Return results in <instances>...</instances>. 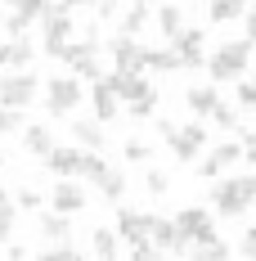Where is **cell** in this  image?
<instances>
[{
  "instance_id": "cell-1",
  "label": "cell",
  "mask_w": 256,
  "mask_h": 261,
  "mask_svg": "<svg viewBox=\"0 0 256 261\" xmlns=\"http://www.w3.org/2000/svg\"><path fill=\"white\" fill-rule=\"evenodd\" d=\"M247 59H252V41H247V36H243V41H225L220 50L207 59V72H211L216 86H225V81H238V77H243Z\"/></svg>"
},
{
  "instance_id": "cell-2",
  "label": "cell",
  "mask_w": 256,
  "mask_h": 261,
  "mask_svg": "<svg viewBox=\"0 0 256 261\" xmlns=\"http://www.w3.org/2000/svg\"><path fill=\"white\" fill-rule=\"evenodd\" d=\"M68 68H72V77H86V81H99V41H68L63 54H59Z\"/></svg>"
},
{
  "instance_id": "cell-3",
  "label": "cell",
  "mask_w": 256,
  "mask_h": 261,
  "mask_svg": "<svg viewBox=\"0 0 256 261\" xmlns=\"http://www.w3.org/2000/svg\"><path fill=\"white\" fill-rule=\"evenodd\" d=\"M81 95H86V90H81L77 77H54L50 86H45V113H50V117H68V113L81 104Z\"/></svg>"
},
{
  "instance_id": "cell-4",
  "label": "cell",
  "mask_w": 256,
  "mask_h": 261,
  "mask_svg": "<svg viewBox=\"0 0 256 261\" xmlns=\"http://www.w3.org/2000/svg\"><path fill=\"white\" fill-rule=\"evenodd\" d=\"M41 27H45V54L59 59L63 45L72 41V18H68V9H63V5H50V9L41 14Z\"/></svg>"
},
{
  "instance_id": "cell-5",
  "label": "cell",
  "mask_w": 256,
  "mask_h": 261,
  "mask_svg": "<svg viewBox=\"0 0 256 261\" xmlns=\"http://www.w3.org/2000/svg\"><path fill=\"white\" fill-rule=\"evenodd\" d=\"M36 99V77L32 72H9L0 77V104L5 108H27Z\"/></svg>"
},
{
  "instance_id": "cell-6",
  "label": "cell",
  "mask_w": 256,
  "mask_h": 261,
  "mask_svg": "<svg viewBox=\"0 0 256 261\" xmlns=\"http://www.w3.org/2000/svg\"><path fill=\"white\" fill-rule=\"evenodd\" d=\"M108 54H112V63H117V72H144V45L135 41V36H112L108 41Z\"/></svg>"
},
{
  "instance_id": "cell-7",
  "label": "cell",
  "mask_w": 256,
  "mask_h": 261,
  "mask_svg": "<svg viewBox=\"0 0 256 261\" xmlns=\"http://www.w3.org/2000/svg\"><path fill=\"white\" fill-rule=\"evenodd\" d=\"M103 81H108V90H112L117 99H126V104L144 99V95H157L153 81L144 77V72H112V77H103Z\"/></svg>"
},
{
  "instance_id": "cell-8",
  "label": "cell",
  "mask_w": 256,
  "mask_h": 261,
  "mask_svg": "<svg viewBox=\"0 0 256 261\" xmlns=\"http://www.w3.org/2000/svg\"><path fill=\"white\" fill-rule=\"evenodd\" d=\"M166 144L176 149L180 162H193V158L203 153V144H207V126H203V122H193V126H176Z\"/></svg>"
},
{
  "instance_id": "cell-9",
  "label": "cell",
  "mask_w": 256,
  "mask_h": 261,
  "mask_svg": "<svg viewBox=\"0 0 256 261\" xmlns=\"http://www.w3.org/2000/svg\"><path fill=\"white\" fill-rule=\"evenodd\" d=\"M176 230L184 234V243H203V239L216 234V225H211V212H203V207H184V212L176 216Z\"/></svg>"
},
{
  "instance_id": "cell-10",
  "label": "cell",
  "mask_w": 256,
  "mask_h": 261,
  "mask_svg": "<svg viewBox=\"0 0 256 261\" xmlns=\"http://www.w3.org/2000/svg\"><path fill=\"white\" fill-rule=\"evenodd\" d=\"M171 50H176L180 68H203L207 54H203V32L198 27H180V36L171 41Z\"/></svg>"
},
{
  "instance_id": "cell-11",
  "label": "cell",
  "mask_w": 256,
  "mask_h": 261,
  "mask_svg": "<svg viewBox=\"0 0 256 261\" xmlns=\"http://www.w3.org/2000/svg\"><path fill=\"white\" fill-rule=\"evenodd\" d=\"M149 239H153L157 252H171V257H184V252H189V243H184V234L176 230V221H162V216H153Z\"/></svg>"
},
{
  "instance_id": "cell-12",
  "label": "cell",
  "mask_w": 256,
  "mask_h": 261,
  "mask_svg": "<svg viewBox=\"0 0 256 261\" xmlns=\"http://www.w3.org/2000/svg\"><path fill=\"white\" fill-rule=\"evenodd\" d=\"M50 203H54V212L72 216V212H81L90 198H86V189H81L72 176H59V185H54V194H50Z\"/></svg>"
},
{
  "instance_id": "cell-13",
  "label": "cell",
  "mask_w": 256,
  "mask_h": 261,
  "mask_svg": "<svg viewBox=\"0 0 256 261\" xmlns=\"http://www.w3.org/2000/svg\"><path fill=\"white\" fill-rule=\"evenodd\" d=\"M211 207L220 216H243L247 212V198L238 194V180H216L211 185Z\"/></svg>"
},
{
  "instance_id": "cell-14",
  "label": "cell",
  "mask_w": 256,
  "mask_h": 261,
  "mask_svg": "<svg viewBox=\"0 0 256 261\" xmlns=\"http://www.w3.org/2000/svg\"><path fill=\"white\" fill-rule=\"evenodd\" d=\"M45 9H50L45 0H18V5H14V14L5 18V32H9V36H23L32 23H41V14H45Z\"/></svg>"
},
{
  "instance_id": "cell-15",
  "label": "cell",
  "mask_w": 256,
  "mask_h": 261,
  "mask_svg": "<svg viewBox=\"0 0 256 261\" xmlns=\"http://www.w3.org/2000/svg\"><path fill=\"white\" fill-rule=\"evenodd\" d=\"M149 225H153L149 212H135V207H122V212H117V239H126V243L149 239Z\"/></svg>"
},
{
  "instance_id": "cell-16",
  "label": "cell",
  "mask_w": 256,
  "mask_h": 261,
  "mask_svg": "<svg viewBox=\"0 0 256 261\" xmlns=\"http://www.w3.org/2000/svg\"><path fill=\"white\" fill-rule=\"evenodd\" d=\"M230 162H243V144H238V140L220 144V149H211V153H207V162H198V176H220Z\"/></svg>"
},
{
  "instance_id": "cell-17",
  "label": "cell",
  "mask_w": 256,
  "mask_h": 261,
  "mask_svg": "<svg viewBox=\"0 0 256 261\" xmlns=\"http://www.w3.org/2000/svg\"><path fill=\"white\" fill-rule=\"evenodd\" d=\"M45 167H50L54 176H77V167H81V149H63V144H54L50 153H45Z\"/></svg>"
},
{
  "instance_id": "cell-18",
  "label": "cell",
  "mask_w": 256,
  "mask_h": 261,
  "mask_svg": "<svg viewBox=\"0 0 256 261\" xmlns=\"http://www.w3.org/2000/svg\"><path fill=\"white\" fill-rule=\"evenodd\" d=\"M90 104H95V117H99V122H112V117H117V104H122V99H117V95H112V90H108V81H95V90H90Z\"/></svg>"
},
{
  "instance_id": "cell-19",
  "label": "cell",
  "mask_w": 256,
  "mask_h": 261,
  "mask_svg": "<svg viewBox=\"0 0 256 261\" xmlns=\"http://www.w3.org/2000/svg\"><path fill=\"white\" fill-rule=\"evenodd\" d=\"M23 149L32 158H45L54 149V130L50 126H23Z\"/></svg>"
},
{
  "instance_id": "cell-20",
  "label": "cell",
  "mask_w": 256,
  "mask_h": 261,
  "mask_svg": "<svg viewBox=\"0 0 256 261\" xmlns=\"http://www.w3.org/2000/svg\"><path fill=\"white\" fill-rule=\"evenodd\" d=\"M149 23H153V14H149V5H139V0H135V5H130L126 14L117 18V27H122V36H139V32H144Z\"/></svg>"
},
{
  "instance_id": "cell-21",
  "label": "cell",
  "mask_w": 256,
  "mask_h": 261,
  "mask_svg": "<svg viewBox=\"0 0 256 261\" xmlns=\"http://www.w3.org/2000/svg\"><path fill=\"white\" fill-rule=\"evenodd\" d=\"M216 99H220V95H216L211 86H189V90H184V104H189L193 117H207V113L216 108Z\"/></svg>"
},
{
  "instance_id": "cell-22",
  "label": "cell",
  "mask_w": 256,
  "mask_h": 261,
  "mask_svg": "<svg viewBox=\"0 0 256 261\" xmlns=\"http://www.w3.org/2000/svg\"><path fill=\"white\" fill-rule=\"evenodd\" d=\"M90 252L99 261H112L117 252H122V239H117V230H90Z\"/></svg>"
},
{
  "instance_id": "cell-23",
  "label": "cell",
  "mask_w": 256,
  "mask_h": 261,
  "mask_svg": "<svg viewBox=\"0 0 256 261\" xmlns=\"http://www.w3.org/2000/svg\"><path fill=\"white\" fill-rule=\"evenodd\" d=\"M72 140H77L81 149H103L108 144V135H103L99 122H72Z\"/></svg>"
},
{
  "instance_id": "cell-24",
  "label": "cell",
  "mask_w": 256,
  "mask_h": 261,
  "mask_svg": "<svg viewBox=\"0 0 256 261\" xmlns=\"http://www.w3.org/2000/svg\"><path fill=\"white\" fill-rule=\"evenodd\" d=\"M184 257H198V261H225L230 257V243H220V239L211 234V239H203V243H189V252Z\"/></svg>"
},
{
  "instance_id": "cell-25",
  "label": "cell",
  "mask_w": 256,
  "mask_h": 261,
  "mask_svg": "<svg viewBox=\"0 0 256 261\" xmlns=\"http://www.w3.org/2000/svg\"><path fill=\"white\" fill-rule=\"evenodd\" d=\"M153 23L162 27V36H166V41H176V36H180V27H184V14H180V5H162Z\"/></svg>"
},
{
  "instance_id": "cell-26",
  "label": "cell",
  "mask_w": 256,
  "mask_h": 261,
  "mask_svg": "<svg viewBox=\"0 0 256 261\" xmlns=\"http://www.w3.org/2000/svg\"><path fill=\"white\" fill-rule=\"evenodd\" d=\"M41 234L50 239H68L72 234V221H68V216H63V212H45V216H41Z\"/></svg>"
},
{
  "instance_id": "cell-27",
  "label": "cell",
  "mask_w": 256,
  "mask_h": 261,
  "mask_svg": "<svg viewBox=\"0 0 256 261\" xmlns=\"http://www.w3.org/2000/svg\"><path fill=\"white\" fill-rule=\"evenodd\" d=\"M180 59L176 50H144V72H176Z\"/></svg>"
},
{
  "instance_id": "cell-28",
  "label": "cell",
  "mask_w": 256,
  "mask_h": 261,
  "mask_svg": "<svg viewBox=\"0 0 256 261\" xmlns=\"http://www.w3.org/2000/svg\"><path fill=\"white\" fill-rule=\"evenodd\" d=\"M32 41H23V36H14V41H5V63H14V68H27L32 63Z\"/></svg>"
},
{
  "instance_id": "cell-29",
  "label": "cell",
  "mask_w": 256,
  "mask_h": 261,
  "mask_svg": "<svg viewBox=\"0 0 256 261\" xmlns=\"http://www.w3.org/2000/svg\"><path fill=\"white\" fill-rule=\"evenodd\" d=\"M243 9H247V0H211V23H230V18H243Z\"/></svg>"
},
{
  "instance_id": "cell-30",
  "label": "cell",
  "mask_w": 256,
  "mask_h": 261,
  "mask_svg": "<svg viewBox=\"0 0 256 261\" xmlns=\"http://www.w3.org/2000/svg\"><path fill=\"white\" fill-rule=\"evenodd\" d=\"M95 185L103 189V198H112V203H117V198L126 194V176H122V171H112V167H108V171H103V176H99Z\"/></svg>"
},
{
  "instance_id": "cell-31",
  "label": "cell",
  "mask_w": 256,
  "mask_h": 261,
  "mask_svg": "<svg viewBox=\"0 0 256 261\" xmlns=\"http://www.w3.org/2000/svg\"><path fill=\"white\" fill-rule=\"evenodd\" d=\"M9 234H14V203H9V194L0 189V248L9 243Z\"/></svg>"
},
{
  "instance_id": "cell-32",
  "label": "cell",
  "mask_w": 256,
  "mask_h": 261,
  "mask_svg": "<svg viewBox=\"0 0 256 261\" xmlns=\"http://www.w3.org/2000/svg\"><path fill=\"white\" fill-rule=\"evenodd\" d=\"M207 117H211V122H216L220 130H238V113H234L230 104H220V99H216V108H211Z\"/></svg>"
},
{
  "instance_id": "cell-33",
  "label": "cell",
  "mask_w": 256,
  "mask_h": 261,
  "mask_svg": "<svg viewBox=\"0 0 256 261\" xmlns=\"http://www.w3.org/2000/svg\"><path fill=\"white\" fill-rule=\"evenodd\" d=\"M77 257H81V252L68 243V239H54L50 248H45V261H77Z\"/></svg>"
},
{
  "instance_id": "cell-34",
  "label": "cell",
  "mask_w": 256,
  "mask_h": 261,
  "mask_svg": "<svg viewBox=\"0 0 256 261\" xmlns=\"http://www.w3.org/2000/svg\"><path fill=\"white\" fill-rule=\"evenodd\" d=\"M238 104L256 108V77H238Z\"/></svg>"
},
{
  "instance_id": "cell-35",
  "label": "cell",
  "mask_w": 256,
  "mask_h": 261,
  "mask_svg": "<svg viewBox=\"0 0 256 261\" xmlns=\"http://www.w3.org/2000/svg\"><path fill=\"white\" fill-rule=\"evenodd\" d=\"M18 113H23V108H5V104H0V135L23 126V117H18Z\"/></svg>"
},
{
  "instance_id": "cell-36",
  "label": "cell",
  "mask_w": 256,
  "mask_h": 261,
  "mask_svg": "<svg viewBox=\"0 0 256 261\" xmlns=\"http://www.w3.org/2000/svg\"><path fill=\"white\" fill-rule=\"evenodd\" d=\"M126 158H130V162H149V158H153V149H149L144 140H126Z\"/></svg>"
},
{
  "instance_id": "cell-37",
  "label": "cell",
  "mask_w": 256,
  "mask_h": 261,
  "mask_svg": "<svg viewBox=\"0 0 256 261\" xmlns=\"http://www.w3.org/2000/svg\"><path fill=\"white\" fill-rule=\"evenodd\" d=\"M126 108H130V117H153L157 95H144V99H135V104H126Z\"/></svg>"
},
{
  "instance_id": "cell-38",
  "label": "cell",
  "mask_w": 256,
  "mask_h": 261,
  "mask_svg": "<svg viewBox=\"0 0 256 261\" xmlns=\"http://www.w3.org/2000/svg\"><path fill=\"white\" fill-rule=\"evenodd\" d=\"M234 180H238V194H243V198H247V207H252V203H256V171H247V176H234Z\"/></svg>"
},
{
  "instance_id": "cell-39",
  "label": "cell",
  "mask_w": 256,
  "mask_h": 261,
  "mask_svg": "<svg viewBox=\"0 0 256 261\" xmlns=\"http://www.w3.org/2000/svg\"><path fill=\"white\" fill-rule=\"evenodd\" d=\"M41 203H45V194H36V189H18V207H23V212H36Z\"/></svg>"
},
{
  "instance_id": "cell-40",
  "label": "cell",
  "mask_w": 256,
  "mask_h": 261,
  "mask_svg": "<svg viewBox=\"0 0 256 261\" xmlns=\"http://www.w3.org/2000/svg\"><path fill=\"white\" fill-rule=\"evenodd\" d=\"M238 144H243V162H252V167H256V130H243Z\"/></svg>"
},
{
  "instance_id": "cell-41",
  "label": "cell",
  "mask_w": 256,
  "mask_h": 261,
  "mask_svg": "<svg viewBox=\"0 0 256 261\" xmlns=\"http://www.w3.org/2000/svg\"><path fill=\"white\" fill-rule=\"evenodd\" d=\"M144 185H149V194H166V176H162V171H149V176H144Z\"/></svg>"
},
{
  "instance_id": "cell-42",
  "label": "cell",
  "mask_w": 256,
  "mask_h": 261,
  "mask_svg": "<svg viewBox=\"0 0 256 261\" xmlns=\"http://www.w3.org/2000/svg\"><path fill=\"white\" fill-rule=\"evenodd\" d=\"M238 252L256 261V230H247V234H243V248H238Z\"/></svg>"
},
{
  "instance_id": "cell-43",
  "label": "cell",
  "mask_w": 256,
  "mask_h": 261,
  "mask_svg": "<svg viewBox=\"0 0 256 261\" xmlns=\"http://www.w3.org/2000/svg\"><path fill=\"white\" fill-rule=\"evenodd\" d=\"M243 23H247V41H256V5L243 9Z\"/></svg>"
},
{
  "instance_id": "cell-44",
  "label": "cell",
  "mask_w": 256,
  "mask_h": 261,
  "mask_svg": "<svg viewBox=\"0 0 256 261\" xmlns=\"http://www.w3.org/2000/svg\"><path fill=\"white\" fill-rule=\"evenodd\" d=\"M90 5H95V9H99L103 18H112V14H117V0H90Z\"/></svg>"
},
{
  "instance_id": "cell-45",
  "label": "cell",
  "mask_w": 256,
  "mask_h": 261,
  "mask_svg": "<svg viewBox=\"0 0 256 261\" xmlns=\"http://www.w3.org/2000/svg\"><path fill=\"white\" fill-rule=\"evenodd\" d=\"M63 9H77V5H90V0H59Z\"/></svg>"
},
{
  "instance_id": "cell-46",
  "label": "cell",
  "mask_w": 256,
  "mask_h": 261,
  "mask_svg": "<svg viewBox=\"0 0 256 261\" xmlns=\"http://www.w3.org/2000/svg\"><path fill=\"white\" fill-rule=\"evenodd\" d=\"M0 68H5V41H0Z\"/></svg>"
},
{
  "instance_id": "cell-47",
  "label": "cell",
  "mask_w": 256,
  "mask_h": 261,
  "mask_svg": "<svg viewBox=\"0 0 256 261\" xmlns=\"http://www.w3.org/2000/svg\"><path fill=\"white\" fill-rule=\"evenodd\" d=\"M5 5H18V0H5Z\"/></svg>"
},
{
  "instance_id": "cell-48",
  "label": "cell",
  "mask_w": 256,
  "mask_h": 261,
  "mask_svg": "<svg viewBox=\"0 0 256 261\" xmlns=\"http://www.w3.org/2000/svg\"><path fill=\"white\" fill-rule=\"evenodd\" d=\"M139 5H153V0H139Z\"/></svg>"
},
{
  "instance_id": "cell-49",
  "label": "cell",
  "mask_w": 256,
  "mask_h": 261,
  "mask_svg": "<svg viewBox=\"0 0 256 261\" xmlns=\"http://www.w3.org/2000/svg\"><path fill=\"white\" fill-rule=\"evenodd\" d=\"M0 167H5V153H0Z\"/></svg>"
}]
</instances>
